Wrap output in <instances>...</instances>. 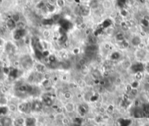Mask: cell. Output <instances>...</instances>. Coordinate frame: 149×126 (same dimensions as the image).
Wrapping results in <instances>:
<instances>
[{
	"instance_id": "6da1fadb",
	"label": "cell",
	"mask_w": 149,
	"mask_h": 126,
	"mask_svg": "<svg viewBox=\"0 0 149 126\" xmlns=\"http://www.w3.org/2000/svg\"><path fill=\"white\" fill-rule=\"evenodd\" d=\"M12 122L13 119L8 116L0 118V126H12Z\"/></svg>"
},
{
	"instance_id": "7a4b0ae2",
	"label": "cell",
	"mask_w": 149,
	"mask_h": 126,
	"mask_svg": "<svg viewBox=\"0 0 149 126\" xmlns=\"http://www.w3.org/2000/svg\"><path fill=\"white\" fill-rule=\"evenodd\" d=\"M29 103H20L18 106V111H19L21 113H27L29 109H31V105H29Z\"/></svg>"
},
{
	"instance_id": "3957f363",
	"label": "cell",
	"mask_w": 149,
	"mask_h": 126,
	"mask_svg": "<svg viewBox=\"0 0 149 126\" xmlns=\"http://www.w3.org/2000/svg\"><path fill=\"white\" fill-rule=\"evenodd\" d=\"M64 108L65 111H66L67 112H68V113H72V112H74V110H75V106H74V103L72 102L66 103Z\"/></svg>"
},
{
	"instance_id": "277c9868",
	"label": "cell",
	"mask_w": 149,
	"mask_h": 126,
	"mask_svg": "<svg viewBox=\"0 0 149 126\" xmlns=\"http://www.w3.org/2000/svg\"><path fill=\"white\" fill-rule=\"evenodd\" d=\"M12 126H25V119L23 117L15 119L12 122Z\"/></svg>"
},
{
	"instance_id": "5b68a950",
	"label": "cell",
	"mask_w": 149,
	"mask_h": 126,
	"mask_svg": "<svg viewBox=\"0 0 149 126\" xmlns=\"http://www.w3.org/2000/svg\"><path fill=\"white\" fill-rule=\"evenodd\" d=\"M25 35V29H16L14 34V39L16 40H18L21 37H23Z\"/></svg>"
},
{
	"instance_id": "8992f818",
	"label": "cell",
	"mask_w": 149,
	"mask_h": 126,
	"mask_svg": "<svg viewBox=\"0 0 149 126\" xmlns=\"http://www.w3.org/2000/svg\"><path fill=\"white\" fill-rule=\"evenodd\" d=\"M90 12V8L89 7H86V6H81L79 8V12L83 16H86L89 14Z\"/></svg>"
},
{
	"instance_id": "52a82bcc",
	"label": "cell",
	"mask_w": 149,
	"mask_h": 126,
	"mask_svg": "<svg viewBox=\"0 0 149 126\" xmlns=\"http://www.w3.org/2000/svg\"><path fill=\"white\" fill-rule=\"evenodd\" d=\"M42 103L39 102V101H35V102L32 103L31 104V109L33 111H38L42 109Z\"/></svg>"
},
{
	"instance_id": "ba28073f",
	"label": "cell",
	"mask_w": 149,
	"mask_h": 126,
	"mask_svg": "<svg viewBox=\"0 0 149 126\" xmlns=\"http://www.w3.org/2000/svg\"><path fill=\"white\" fill-rule=\"evenodd\" d=\"M35 69L39 73H45V66L43 63H37L35 65Z\"/></svg>"
},
{
	"instance_id": "9c48e42d",
	"label": "cell",
	"mask_w": 149,
	"mask_h": 126,
	"mask_svg": "<svg viewBox=\"0 0 149 126\" xmlns=\"http://www.w3.org/2000/svg\"><path fill=\"white\" fill-rule=\"evenodd\" d=\"M141 43V38L139 36H134L131 40V43L134 46H139V45Z\"/></svg>"
},
{
	"instance_id": "30bf717a",
	"label": "cell",
	"mask_w": 149,
	"mask_h": 126,
	"mask_svg": "<svg viewBox=\"0 0 149 126\" xmlns=\"http://www.w3.org/2000/svg\"><path fill=\"white\" fill-rule=\"evenodd\" d=\"M7 27L10 30H13L16 28V23L12 19V18H10V19L8 20L7 21Z\"/></svg>"
},
{
	"instance_id": "8fae6325",
	"label": "cell",
	"mask_w": 149,
	"mask_h": 126,
	"mask_svg": "<svg viewBox=\"0 0 149 126\" xmlns=\"http://www.w3.org/2000/svg\"><path fill=\"white\" fill-rule=\"evenodd\" d=\"M89 7L91 10H96L99 8V0H91Z\"/></svg>"
},
{
	"instance_id": "7c38bea8",
	"label": "cell",
	"mask_w": 149,
	"mask_h": 126,
	"mask_svg": "<svg viewBox=\"0 0 149 126\" xmlns=\"http://www.w3.org/2000/svg\"><path fill=\"white\" fill-rule=\"evenodd\" d=\"M98 47L97 46V44L95 45H89L86 48V52H91V53H94L97 51Z\"/></svg>"
},
{
	"instance_id": "4fadbf2b",
	"label": "cell",
	"mask_w": 149,
	"mask_h": 126,
	"mask_svg": "<svg viewBox=\"0 0 149 126\" xmlns=\"http://www.w3.org/2000/svg\"><path fill=\"white\" fill-rule=\"evenodd\" d=\"M36 120L35 118L25 119V126H35V125Z\"/></svg>"
},
{
	"instance_id": "5bb4252c",
	"label": "cell",
	"mask_w": 149,
	"mask_h": 126,
	"mask_svg": "<svg viewBox=\"0 0 149 126\" xmlns=\"http://www.w3.org/2000/svg\"><path fill=\"white\" fill-rule=\"evenodd\" d=\"M121 66L124 69L126 70H127V69H129L130 67H132V63L130 62L129 59H125V60H124L121 63Z\"/></svg>"
},
{
	"instance_id": "9a60e30c",
	"label": "cell",
	"mask_w": 149,
	"mask_h": 126,
	"mask_svg": "<svg viewBox=\"0 0 149 126\" xmlns=\"http://www.w3.org/2000/svg\"><path fill=\"white\" fill-rule=\"evenodd\" d=\"M8 109L9 111L12 112V113H15L16 111H18V106H16L15 104H9L8 106Z\"/></svg>"
},
{
	"instance_id": "2e32d148",
	"label": "cell",
	"mask_w": 149,
	"mask_h": 126,
	"mask_svg": "<svg viewBox=\"0 0 149 126\" xmlns=\"http://www.w3.org/2000/svg\"><path fill=\"white\" fill-rule=\"evenodd\" d=\"M88 42L89 43V45H95L97 43V38L95 36L89 35L88 37Z\"/></svg>"
},
{
	"instance_id": "e0dca14e",
	"label": "cell",
	"mask_w": 149,
	"mask_h": 126,
	"mask_svg": "<svg viewBox=\"0 0 149 126\" xmlns=\"http://www.w3.org/2000/svg\"><path fill=\"white\" fill-rule=\"evenodd\" d=\"M124 38H125V37H124V35L121 33V32H119V33H117L116 35V40L118 41V42H122L123 40H124Z\"/></svg>"
},
{
	"instance_id": "ac0fdd59",
	"label": "cell",
	"mask_w": 149,
	"mask_h": 126,
	"mask_svg": "<svg viewBox=\"0 0 149 126\" xmlns=\"http://www.w3.org/2000/svg\"><path fill=\"white\" fill-rule=\"evenodd\" d=\"M45 8L47 9L48 12H53L55 10L56 8L52 3H48V4H45Z\"/></svg>"
},
{
	"instance_id": "d6986e66",
	"label": "cell",
	"mask_w": 149,
	"mask_h": 126,
	"mask_svg": "<svg viewBox=\"0 0 149 126\" xmlns=\"http://www.w3.org/2000/svg\"><path fill=\"white\" fill-rule=\"evenodd\" d=\"M100 72L98 71V70H95V71H93V73H92V77L94 78V79H99V77H100Z\"/></svg>"
},
{
	"instance_id": "ffe728a7",
	"label": "cell",
	"mask_w": 149,
	"mask_h": 126,
	"mask_svg": "<svg viewBox=\"0 0 149 126\" xmlns=\"http://www.w3.org/2000/svg\"><path fill=\"white\" fill-rule=\"evenodd\" d=\"M63 96H64V98L65 100H70L72 98V94H71L70 92L69 91H66L63 93Z\"/></svg>"
},
{
	"instance_id": "44dd1931",
	"label": "cell",
	"mask_w": 149,
	"mask_h": 126,
	"mask_svg": "<svg viewBox=\"0 0 149 126\" xmlns=\"http://www.w3.org/2000/svg\"><path fill=\"white\" fill-rule=\"evenodd\" d=\"M25 26L26 25H25L24 22L21 21H20L19 22L16 23V29H24Z\"/></svg>"
},
{
	"instance_id": "7402d4cb",
	"label": "cell",
	"mask_w": 149,
	"mask_h": 126,
	"mask_svg": "<svg viewBox=\"0 0 149 126\" xmlns=\"http://www.w3.org/2000/svg\"><path fill=\"white\" fill-rule=\"evenodd\" d=\"M56 4L59 8H64L65 5V0H56Z\"/></svg>"
},
{
	"instance_id": "603a6c76",
	"label": "cell",
	"mask_w": 149,
	"mask_h": 126,
	"mask_svg": "<svg viewBox=\"0 0 149 126\" xmlns=\"http://www.w3.org/2000/svg\"><path fill=\"white\" fill-rule=\"evenodd\" d=\"M16 23H18V22H19L20 21V19H21V17H20V16L18 15V14H17V13H16V14H13L12 16V18H11Z\"/></svg>"
},
{
	"instance_id": "cb8c5ba5",
	"label": "cell",
	"mask_w": 149,
	"mask_h": 126,
	"mask_svg": "<svg viewBox=\"0 0 149 126\" xmlns=\"http://www.w3.org/2000/svg\"><path fill=\"white\" fill-rule=\"evenodd\" d=\"M8 104V100L6 98H0V105L1 106H4Z\"/></svg>"
},
{
	"instance_id": "d4e9b609",
	"label": "cell",
	"mask_w": 149,
	"mask_h": 126,
	"mask_svg": "<svg viewBox=\"0 0 149 126\" xmlns=\"http://www.w3.org/2000/svg\"><path fill=\"white\" fill-rule=\"evenodd\" d=\"M41 84L44 87H46L50 85V80H46V79H43L41 81Z\"/></svg>"
},
{
	"instance_id": "484cf974",
	"label": "cell",
	"mask_w": 149,
	"mask_h": 126,
	"mask_svg": "<svg viewBox=\"0 0 149 126\" xmlns=\"http://www.w3.org/2000/svg\"><path fill=\"white\" fill-rule=\"evenodd\" d=\"M103 7H104V8H105V9H109L111 7V2H110V1H107V0L104 1Z\"/></svg>"
},
{
	"instance_id": "4316f807",
	"label": "cell",
	"mask_w": 149,
	"mask_h": 126,
	"mask_svg": "<svg viewBox=\"0 0 149 126\" xmlns=\"http://www.w3.org/2000/svg\"><path fill=\"white\" fill-rule=\"evenodd\" d=\"M131 84V86L132 87V89H137L138 87H139V85H140V83L138 81H133V82L132 83V84Z\"/></svg>"
},
{
	"instance_id": "83f0119b",
	"label": "cell",
	"mask_w": 149,
	"mask_h": 126,
	"mask_svg": "<svg viewBox=\"0 0 149 126\" xmlns=\"http://www.w3.org/2000/svg\"><path fill=\"white\" fill-rule=\"evenodd\" d=\"M78 64L81 67L85 66V65H86V59H85V58H80V59H79Z\"/></svg>"
},
{
	"instance_id": "f1b7e54d",
	"label": "cell",
	"mask_w": 149,
	"mask_h": 126,
	"mask_svg": "<svg viewBox=\"0 0 149 126\" xmlns=\"http://www.w3.org/2000/svg\"><path fill=\"white\" fill-rule=\"evenodd\" d=\"M56 119H59V120H62L65 117H64V114L63 113H62V112H59V113H58V114L56 115Z\"/></svg>"
},
{
	"instance_id": "f546056e",
	"label": "cell",
	"mask_w": 149,
	"mask_h": 126,
	"mask_svg": "<svg viewBox=\"0 0 149 126\" xmlns=\"http://www.w3.org/2000/svg\"><path fill=\"white\" fill-rule=\"evenodd\" d=\"M135 79H136V81H140V80H141L142 78H143V75H142V72H137L135 73Z\"/></svg>"
},
{
	"instance_id": "4dcf8cb0",
	"label": "cell",
	"mask_w": 149,
	"mask_h": 126,
	"mask_svg": "<svg viewBox=\"0 0 149 126\" xmlns=\"http://www.w3.org/2000/svg\"><path fill=\"white\" fill-rule=\"evenodd\" d=\"M43 35L45 38H48L50 35H51V32L49 30H47V29H45V30H44L43 32Z\"/></svg>"
},
{
	"instance_id": "1f68e13d",
	"label": "cell",
	"mask_w": 149,
	"mask_h": 126,
	"mask_svg": "<svg viewBox=\"0 0 149 126\" xmlns=\"http://www.w3.org/2000/svg\"><path fill=\"white\" fill-rule=\"evenodd\" d=\"M122 84V79L120 77H117L116 79H115V84H116L117 86L121 85Z\"/></svg>"
},
{
	"instance_id": "d6a6232c",
	"label": "cell",
	"mask_w": 149,
	"mask_h": 126,
	"mask_svg": "<svg viewBox=\"0 0 149 126\" xmlns=\"http://www.w3.org/2000/svg\"><path fill=\"white\" fill-rule=\"evenodd\" d=\"M103 47L105 50H110L111 47H112V46H111V44L110 43H105L104 45H103Z\"/></svg>"
},
{
	"instance_id": "836d02e7",
	"label": "cell",
	"mask_w": 149,
	"mask_h": 126,
	"mask_svg": "<svg viewBox=\"0 0 149 126\" xmlns=\"http://www.w3.org/2000/svg\"><path fill=\"white\" fill-rule=\"evenodd\" d=\"M53 23V21L52 18H50V19H46L43 22V24H45V25H51Z\"/></svg>"
},
{
	"instance_id": "e575fe53",
	"label": "cell",
	"mask_w": 149,
	"mask_h": 126,
	"mask_svg": "<svg viewBox=\"0 0 149 126\" xmlns=\"http://www.w3.org/2000/svg\"><path fill=\"white\" fill-rule=\"evenodd\" d=\"M51 75L50 73H43V79H46V80H51Z\"/></svg>"
},
{
	"instance_id": "d590c367",
	"label": "cell",
	"mask_w": 149,
	"mask_h": 126,
	"mask_svg": "<svg viewBox=\"0 0 149 126\" xmlns=\"http://www.w3.org/2000/svg\"><path fill=\"white\" fill-rule=\"evenodd\" d=\"M80 50L78 48H74L72 49V54H74V55H78V54H80Z\"/></svg>"
},
{
	"instance_id": "8d00e7d4",
	"label": "cell",
	"mask_w": 149,
	"mask_h": 126,
	"mask_svg": "<svg viewBox=\"0 0 149 126\" xmlns=\"http://www.w3.org/2000/svg\"><path fill=\"white\" fill-rule=\"evenodd\" d=\"M121 45H122V47L123 48H127L129 47V46H130V43L126 41V40H123L122 42H121Z\"/></svg>"
},
{
	"instance_id": "74e56055",
	"label": "cell",
	"mask_w": 149,
	"mask_h": 126,
	"mask_svg": "<svg viewBox=\"0 0 149 126\" xmlns=\"http://www.w3.org/2000/svg\"><path fill=\"white\" fill-rule=\"evenodd\" d=\"M37 8H39V9H43L45 7V4L44 2H40L39 3L37 4Z\"/></svg>"
},
{
	"instance_id": "f35d334b",
	"label": "cell",
	"mask_w": 149,
	"mask_h": 126,
	"mask_svg": "<svg viewBox=\"0 0 149 126\" xmlns=\"http://www.w3.org/2000/svg\"><path fill=\"white\" fill-rule=\"evenodd\" d=\"M130 93L132 95H133V96H136L137 93H138V90H137V89H132Z\"/></svg>"
},
{
	"instance_id": "ab89813d",
	"label": "cell",
	"mask_w": 149,
	"mask_h": 126,
	"mask_svg": "<svg viewBox=\"0 0 149 126\" xmlns=\"http://www.w3.org/2000/svg\"><path fill=\"white\" fill-rule=\"evenodd\" d=\"M62 122L63 125H67L69 124V120H68V119L67 117H64V118L62 120Z\"/></svg>"
},
{
	"instance_id": "60d3db41",
	"label": "cell",
	"mask_w": 149,
	"mask_h": 126,
	"mask_svg": "<svg viewBox=\"0 0 149 126\" xmlns=\"http://www.w3.org/2000/svg\"><path fill=\"white\" fill-rule=\"evenodd\" d=\"M132 90V87L131 86V84H127L126 86V91L127 92H130L131 90Z\"/></svg>"
},
{
	"instance_id": "b9f144b4",
	"label": "cell",
	"mask_w": 149,
	"mask_h": 126,
	"mask_svg": "<svg viewBox=\"0 0 149 126\" xmlns=\"http://www.w3.org/2000/svg\"><path fill=\"white\" fill-rule=\"evenodd\" d=\"M121 15L123 17H126V16H127V15H128V12L126 10H121Z\"/></svg>"
},
{
	"instance_id": "7bdbcfd3",
	"label": "cell",
	"mask_w": 149,
	"mask_h": 126,
	"mask_svg": "<svg viewBox=\"0 0 149 126\" xmlns=\"http://www.w3.org/2000/svg\"><path fill=\"white\" fill-rule=\"evenodd\" d=\"M62 80L63 81H67V80H68V76L67 75H63L62 76Z\"/></svg>"
},
{
	"instance_id": "ee69618b",
	"label": "cell",
	"mask_w": 149,
	"mask_h": 126,
	"mask_svg": "<svg viewBox=\"0 0 149 126\" xmlns=\"http://www.w3.org/2000/svg\"><path fill=\"white\" fill-rule=\"evenodd\" d=\"M99 111L102 112V113H105V109L102 107H99Z\"/></svg>"
},
{
	"instance_id": "f6af8a7d",
	"label": "cell",
	"mask_w": 149,
	"mask_h": 126,
	"mask_svg": "<svg viewBox=\"0 0 149 126\" xmlns=\"http://www.w3.org/2000/svg\"><path fill=\"white\" fill-rule=\"evenodd\" d=\"M67 2H70V3H72V2H74L75 0H66Z\"/></svg>"
},
{
	"instance_id": "bcb514c9",
	"label": "cell",
	"mask_w": 149,
	"mask_h": 126,
	"mask_svg": "<svg viewBox=\"0 0 149 126\" xmlns=\"http://www.w3.org/2000/svg\"><path fill=\"white\" fill-rule=\"evenodd\" d=\"M14 65H17V66H18L20 64H19V62H18V61H17V62H16H16H14Z\"/></svg>"
},
{
	"instance_id": "7dc6e473",
	"label": "cell",
	"mask_w": 149,
	"mask_h": 126,
	"mask_svg": "<svg viewBox=\"0 0 149 126\" xmlns=\"http://www.w3.org/2000/svg\"><path fill=\"white\" fill-rule=\"evenodd\" d=\"M140 2H142V3H144L145 2V0H140Z\"/></svg>"
},
{
	"instance_id": "c3c4849f",
	"label": "cell",
	"mask_w": 149,
	"mask_h": 126,
	"mask_svg": "<svg viewBox=\"0 0 149 126\" xmlns=\"http://www.w3.org/2000/svg\"><path fill=\"white\" fill-rule=\"evenodd\" d=\"M51 1V2H56V0H50Z\"/></svg>"
},
{
	"instance_id": "681fc988",
	"label": "cell",
	"mask_w": 149,
	"mask_h": 126,
	"mask_svg": "<svg viewBox=\"0 0 149 126\" xmlns=\"http://www.w3.org/2000/svg\"><path fill=\"white\" fill-rule=\"evenodd\" d=\"M92 126H94V125H92Z\"/></svg>"
}]
</instances>
